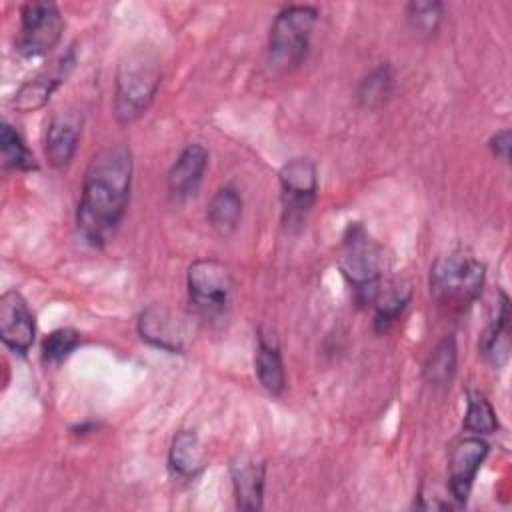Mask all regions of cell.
<instances>
[{"label": "cell", "instance_id": "1", "mask_svg": "<svg viewBox=\"0 0 512 512\" xmlns=\"http://www.w3.org/2000/svg\"><path fill=\"white\" fill-rule=\"evenodd\" d=\"M132 170V152L126 144H108L90 158L76 210L78 232L90 246L102 248L122 222Z\"/></svg>", "mask_w": 512, "mask_h": 512}, {"label": "cell", "instance_id": "2", "mask_svg": "<svg viewBox=\"0 0 512 512\" xmlns=\"http://www.w3.org/2000/svg\"><path fill=\"white\" fill-rule=\"evenodd\" d=\"M162 78L160 56L154 48L128 50L114 76V116L120 124H132L150 108Z\"/></svg>", "mask_w": 512, "mask_h": 512}, {"label": "cell", "instance_id": "3", "mask_svg": "<svg viewBox=\"0 0 512 512\" xmlns=\"http://www.w3.org/2000/svg\"><path fill=\"white\" fill-rule=\"evenodd\" d=\"M430 296L446 314H464L484 286V264L468 250H450L430 266Z\"/></svg>", "mask_w": 512, "mask_h": 512}, {"label": "cell", "instance_id": "4", "mask_svg": "<svg viewBox=\"0 0 512 512\" xmlns=\"http://www.w3.org/2000/svg\"><path fill=\"white\" fill-rule=\"evenodd\" d=\"M318 20V10L308 4L282 8L270 26L268 64L278 72L298 68L310 50V36Z\"/></svg>", "mask_w": 512, "mask_h": 512}, {"label": "cell", "instance_id": "5", "mask_svg": "<svg viewBox=\"0 0 512 512\" xmlns=\"http://www.w3.org/2000/svg\"><path fill=\"white\" fill-rule=\"evenodd\" d=\"M338 266L354 288L358 304H368L376 286L384 280L386 256L382 246L370 238L362 224H350L340 244Z\"/></svg>", "mask_w": 512, "mask_h": 512}, {"label": "cell", "instance_id": "6", "mask_svg": "<svg viewBox=\"0 0 512 512\" xmlns=\"http://www.w3.org/2000/svg\"><path fill=\"white\" fill-rule=\"evenodd\" d=\"M186 286L188 298L202 318L218 320L228 312L234 280L224 262L216 258L194 260L186 272Z\"/></svg>", "mask_w": 512, "mask_h": 512}, {"label": "cell", "instance_id": "7", "mask_svg": "<svg viewBox=\"0 0 512 512\" xmlns=\"http://www.w3.org/2000/svg\"><path fill=\"white\" fill-rule=\"evenodd\" d=\"M64 20L54 2L32 0L20 8V30L16 50L24 58H38L48 54L62 36Z\"/></svg>", "mask_w": 512, "mask_h": 512}, {"label": "cell", "instance_id": "8", "mask_svg": "<svg viewBox=\"0 0 512 512\" xmlns=\"http://www.w3.org/2000/svg\"><path fill=\"white\" fill-rule=\"evenodd\" d=\"M280 190L284 224L292 228L302 224L306 214L312 210L318 196V172L312 160L292 158L280 168Z\"/></svg>", "mask_w": 512, "mask_h": 512}, {"label": "cell", "instance_id": "9", "mask_svg": "<svg viewBox=\"0 0 512 512\" xmlns=\"http://www.w3.org/2000/svg\"><path fill=\"white\" fill-rule=\"evenodd\" d=\"M138 334L142 340L160 350L180 354L186 350L192 330L188 318L180 312L162 304H152L138 316Z\"/></svg>", "mask_w": 512, "mask_h": 512}, {"label": "cell", "instance_id": "10", "mask_svg": "<svg viewBox=\"0 0 512 512\" xmlns=\"http://www.w3.org/2000/svg\"><path fill=\"white\" fill-rule=\"evenodd\" d=\"M74 64H76V52H74V46H70L50 68H44L36 76L28 78L16 90L12 106L22 114L44 108L52 98V94L66 82Z\"/></svg>", "mask_w": 512, "mask_h": 512}, {"label": "cell", "instance_id": "11", "mask_svg": "<svg viewBox=\"0 0 512 512\" xmlns=\"http://www.w3.org/2000/svg\"><path fill=\"white\" fill-rule=\"evenodd\" d=\"M34 334L36 324L28 302L18 290H6L0 296V338L4 346L24 356L34 342Z\"/></svg>", "mask_w": 512, "mask_h": 512}, {"label": "cell", "instance_id": "12", "mask_svg": "<svg viewBox=\"0 0 512 512\" xmlns=\"http://www.w3.org/2000/svg\"><path fill=\"white\" fill-rule=\"evenodd\" d=\"M490 452L488 442H484L480 436H468L462 438L450 454V476H448V490L450 496L464 504L470 496L476 472L480 470L482 462L486 460Z\"/></svg>", "mask_w": 512, "mask_h": 512}, {"label": "cell", "instance_id": "13", "mask_svg": "<svg viewBox=\"0 0 512 512\" xmlns=\"http://www.w3.org/2000/svg\"><path fill=\"white\" fill-rule=\"evenodd\" d=\"M208 168V150L200 142L188 144L168 170L166 186L174 200H186L200 188Z\"/></svg>", "mask_w": 512, "mask_h": 512}, {"label": "cell", "instance_id": "14", "mask_svg": "<svg viewBox=\"0 0 512 512\" xmlns=\"http://www.w3.org/2000/svg\"><path fill=\"white\" fill-rule=\"evenodd\" d=\"M80 140V118L74 112H58L46 126L44 154L52 168H66L78 148Z\"/></svg>", "mask_w": 512, "mask_h": 512}, {"label": "cell", "instance_id": "15", "mask_svg": "<svg viewBox=\"0 0 512 512\" xmlns=\"http://www.w3.org/2000/svg\"><path fill=\"white\" fill-rule=\"evenodd\" d=\"M232 488L240 510H260L264 498V464L252 456H238L232 466Z\"/></svg>", "mask_w": 512, "mask_h": 512}, {"label": "cell", "instance_id": "16", "mask_svg": "<svg viewBox=\"0 0 512 512\" xmlns=\"http://www.w3.org/2000/svg\"><path fill=\"white\" fill-rule=\"evenodd\" d=\"M410 296L412 290L408 284L396 280H382L368 302V306L374 308V330L380 334L388 332L406 310Z\"/></svg>", "mask_w": 512, "mask_h": 512}, {"label": "cell", "instance_id": "17", "mask_svg": "<svg viewBox=\"0 0 512 512\" xmlns=\"http://www.w3.org/2000/svg\"><path fill=\"white\" fill-rule=\"evenodd\" d=\"M168 466L178 478H196L206 466L204 446L194 430H180L168 450Z\"/></svg>", "mask_w": 512, "mask_h": 512}, {"label": "cell", "instance_id": "18", "mask_svg": "<svg viewBox=\"0 0 512 512\" xmlns=\"http://www.w3.org/2000/svg\"><path fill=\"white\" fill-rule=\"evenodd\" d=\"M480 356L494 368L506 364L510 356V304L506 294H502V302L498 306L496 318L482 332L478 342Z\"/></svg>", "mask_w": 512, "mask_h": 512}, {"label": "cell", "instance_id": "19", "mask_svg": "<svg viewBox=\"0 0 512 512\" xmlns=\"http://www.w3.org/2000/svg\"><path fill=\"white\" fill-rule=\"evenodd\" d=\"M242 208V196L234 186L218 188L206 206V218L210 228L222 238L234 234L242 218Z\"/></svg>", "mask_w": 512, "mask_h": 512}, {"label": "cell", "instance_id": "20", "mask_svg": "<svg viewBox=\"0 0 512 512\" xmlns=\"http://www.w3.org/2000/svg\"><path fill=\"white\" fill-rule=\"evenodd\" d=\"M254 368L258 382L262 388L274 396H278L284 386H286V376H284V366H282V356L280 348L274 338L260 334L258 336V346H256V356H254Z\"/></svg>", "mask_w": 512, "mask_h": 512}, {"label": "cell", "instance_id": "21", "mask_svg": "<svg viewBox=\"0 0 512 512\" xmlns=\"http://www.w3.org/2000/svg\"><path fill=\"white\" fill-rule=\"evenodd\" d=\"M394 70L388 66V64H380L376 66L372 72H368L358 88H356V100H358V106L364 108V110H380L384 108L392 94H394Z\"/></svg>", "mask_w": 512, "mask_h": 512}, {"label": "cell", "instance_id": "22", "mask_svg": "<svg viewBox=\"0 0 512 512\" xmlns=\"http://www.w3.org/2000/svg\"><path fill=\"white\" fill-rule=\"evenodd\" d=\"M0 152H2V164L10 170H18V172L38 170V162L34 154L28 150L22 136L8 122H4L0 128Z\"/></svg>", "mask_w": 512, "mask_h": 512}, {"label": "cell", "instance_id": "23", "mask_svg": "<svg viewBox=\"0 0 512 512\" xmlns=\"http://www.w3.org/2000/svg\"><path fill=\"white\" fill-rule=\"evenodd\" d=\"M456 374V342L444 338L424 364V378L432 386H446Z\"/></svg>", "mask_w": 512, "mask_h": 512}, {"label": "cell", "instance_id": "24", "mask_svg": "<svg viewBox=\"0 0 512 512\" xmlns=\"http://www.w3.org/2000/svg\"><path fill=\"white\" fill-rule=\"evenodd\" d=\"M464 430L472 432L474 436L492 434L498 428L496 412L488 398L478 390H468L466 394V414L462 422Z\"/></svg>", "mask_w": 512, "mask_h": 512}, {"label": "cell", "instance_id": "25", "mask_svg": "<svg viewBox=\"0 0 512 512\" xmlns=\"http://www.w3.org/2000/svg\"><path fill=\"white\" fill-rule=\"evenodd\" d=\"M406 20L416 36L432 38L442 22V4L430 0H414L406 4Z\"/></svg>", "mask_w": 512, "mask_h": 512}, {"label": "cell", "instance_id": "26", "mask_svg": "<svg viewBox=\"0 0 512 512\" xmlns=\"http://www.w3.org/2000/svg\"><path fill=\"white\" fill-rule=\"evenodd\" d=\"M80 344V334L74 328H58L50 332L42 342V358L50 364H58L68 358Z\"/></svg>", "mask_w": 512, "mask_h": 512}, {"label": "cell", "instance_id": "27", "mask_svg": "<svg viewBox=\"0 0 512 512\" xmlns=\"http://www.w3.org/2000/svg\"><path fill=\"white\" fill-rule=\"evenodd\" d=\"M492 154L496 158H500L502 162H508L510 160V146H512V134L510 130H498L496 134H492L490 142H488Z\"/></svg>", "mask_w": 512, "mask_h": 512}]
</instances>
